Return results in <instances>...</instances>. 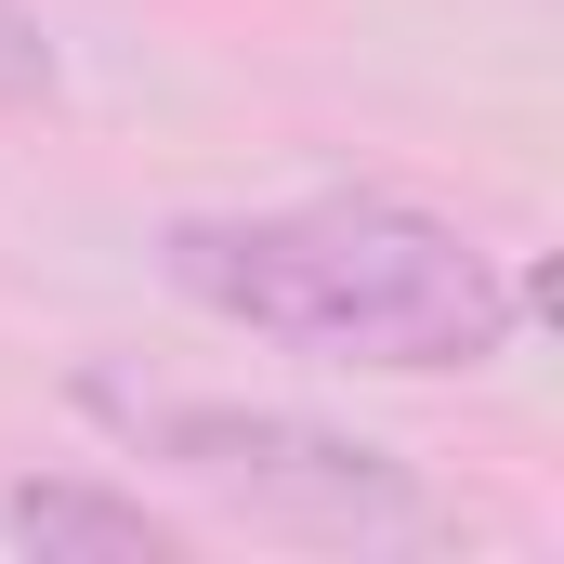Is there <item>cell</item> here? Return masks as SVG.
Returning a JSON list of instances; mask_svg holds the SVG:
<instances>
[{"label": "cell", "instance_id": "6da1fadb", "mask_svg": "<svg viewBox=\"0 0 564 564\" xmlns=\"http://www.w3.org/2000/svg\"><path fill=\"white\" fill-rule=\"evenodd\" d=\"M158 276L250 341L381 368V381L499 368L525 328V276L473 224L381 197V184H328V197H276V210H184L158 237Z\"/></svg>", "mask_w": 564, "mask_h": 564}, {"label": "cell", "instance_id": "7a4b0ae2", "mask_svg": "<svg viewBox=\"0 0 564 564\" xmlns=\"http://www.w3.org/2000/svg\"><path fill=\"white\" fill-rule=\"evenodd\" d=\"M93 408L132 433L144 459H171L184 486L237 499L250 525H302V539H381L421 512V486L394 473V446L328 421H276V408H184V394H119L93 381Z\"/></svg>", "mask_w": 564, "mask_h": 564}, {"label": "cell", "instance_id": "3957f363", "mask_svg": "<svg viewBox=\"0 0 564 564\" xmlns=\"http://www.w3.org/2000/svg\"><path fill=\"white\" fill-rule=\"evenodd\" d=\"M0 539L40 564H158L171 512H144L132 486H93V473H40V486H0Z\"/></svg>", "mask_w": 564, "mask_h": 564}]
</instances>
